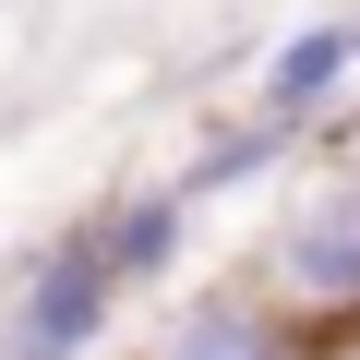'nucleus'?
<instances>
[{"label": "nucleus", "mask_w": 360, "mask_h": 360, "mask_svg": "<svg viewBox=\"0 0 360 360\" xmlns=\"http://www.w3.org/2000/svg\"><path fill=\"white\" fill-rule=\"evenodd\" d=\"M252 288H264L300 336L360 324V156H348V168H312L300 193L276 205V229H264V252H252Z\"/></svg>", "instance_id": "1"}, {"label": "nucleus", "mask_w": 360, "mask_h": 360, "mask_svg": "<svg viewBox=\"0 0 360 360\" xmlns=\"http://www.w3.org/2000/svg\"><path fill=\"white\" fill-rule=\"evenodd\" d=\"M108 312H120L108 252H96L84 229H60V240H49L13 288H0V360H96Z\"/></svg>", "instance_id": "2"}, {"label": "nucleus", "mask_w": 360, "mask_h": 360, "mask_svg": "<svg viewBox=\"0 0 360 360\" xmlns=\"http://www.w3.org/2000/svg\"><path fill=\"white\" fill-rule=\"evenodd\" d=\"M348 72H360V25H348V13H312V25H288V37L252 60V120H276V132L312 144V132L336 120Z\"/></svg>", "instance_id": "4"}, {"label": "nucleus", "mask_w": 360, "mask_h": 360, "mask_svg": "<svg viewBox=\"0 0 360 360\" xmlns=\"http://www.w3.org/2000/svg\"><path fill=\"white\" fill-rule=\"evenodd\" d=\"M288 156H300V132H276V120L240 108V120H217L193 156L168 168V193H180V205H217V193H240V180H264V168H288Z\"/></svg>", "instance_id": "6"}, {"label": "nucleus", "mask_w": 360, "mask_h": 360, "mask_svg": "<svg viewBox=\"0 0 360 360\" xmlns=\"http://www.w3.org/2000/svg\"><path fill=\"white\" fill-rule=\"evenodd\" d=\"M144 360H312V336L252 288V276H205V288H180L144 336Z\"/></svg>", "instance_id": "3"}, {"label": "nucleus", "mask_w": 360, "mask_h": 360, "mask_svg": "<svg viewBox=\"0 0 360 360\" xmlns=\"http://www.w3.org/2000/svg\"><path fill=\"white\" fill-rule=\"evenodd\" d=\"M348 25H360V13H348Z\"/></svg>", "instance_id": "8"}, {"label": "nucleus", "mask_w": 360, "mask_h": 360, "mask_svg": "<svg viewBox=\"0 0 360 360\" xmlns=\"http://www.w3.org/2000/svg\"><path fill=\"white\" fill-rule=\"evenodd\" d=\"M312 360H360V324H336V336H312Z\"/></svg>", "instance_id": "7"}, {"label": "nucleus", "mask_w": 360, "mask_h": 360, "mask_svg": "<svg viewBox=\"0 0 360 360\" xmlns=\"http://www.w3.org/2000/svg\"><path fill=\"white\" fill-rule=\"evenodd\" d=\"M96 252H108V276L120 288H156V276H180V240H193V205L168 193V180H144V193H108L96 217H72Z\"/></svg>", "instance_id": "5"}]
</instances>
